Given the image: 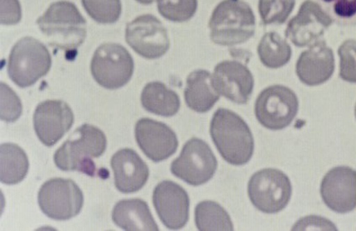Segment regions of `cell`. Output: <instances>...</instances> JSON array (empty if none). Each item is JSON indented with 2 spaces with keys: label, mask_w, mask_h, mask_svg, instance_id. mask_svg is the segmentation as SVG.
Masks as SVG:
<instances>
[{
  "label": "cell",
  "mask_w": 356,
  "mask_h": 231,
  "mask_svg": "<svg viewBox=\"0 0 356 231\" xmlns=\"http://www.w3.org/2000/svg\"><path fill=\"white\" fill-rule=\"evenodd\" d=\"M210 135L228 164L242 166L252 159L254 150L252 132L236 113L224 108L217 109L210 123Z\"/></svg>",
  "instance_id": "6da1fadb"
},
{
  "label": "cell",
  "mask_w": 356,
  "mask_h": 231,
  "mask_svg": "<svg viewBox=\"0 0 356 231\" xmlns=\"http://www.w3.org/2000/svg\"><path fill=\"white\" fill-rule=\"evenodd\" d=\"M115 184L123 193L138 192L148 181L149 171L147 164L132 149L119 150L111 158Z\"/></svg>",
  "instance_id": "d6986e66"
},
{
  "label": "cell",
  "mask_w": 356,
  "mask_h": 231,
  "mask_svg": "<svg viewBox=\"0 0 356 231\" xmlns=\"http://www.w3.org/2000/svg\"><path fill=\"white\" fill-rule=\"evenodd\" d=\"M112 220L124 230H159L147 202L140 198L124 200L117 202L113 209Z\"/></svg>",
  "instance_id": "ffe728a7"
},
{
  "label": "cell",
  "mask_w": 356,
  "mask_h": 231,
  "mask_svg": "<svg viewBox=\"0 0 356 231\" xmlns=\"http://www.w3.org/2000/svg\"><path fill=\"white\" fill-rule=\"evenodd\" d=\"M145 111L156 116L172 117L179 111L181 101L175 91L159 81L145 85L140 96Z\"/></svg>",
  "instance_id": "7402d4cb"
},
{
  "label": "cell",
  "mask_w": 356,
  "mask_h": 231,
  "mask_svg": "<svg viewBox=\"0 0 356 231\" xmlns=\"http://www.w3.org/2000/svg\"><path fill=\"white\" fill-rule=\"evenodd\" d=\"M136 140L141 151L154 163H160L175 154L177 136L168 125L149 118L137 121Z\"/></svg>",
  "instance_id": "e0dca14e"
},
{
  "label": "cell",
  "mask_w": 356,
  "mask_h": 231,
  "mask_svg": "<svg viewBox=\"0 0 356 231\" xmlns=\"http://www.w3.org/2000/svg\"><path fill=\"white\" fill-rule=\"evenodd\" d=\"M195 224L200 231H232L234 225L229 214L213 201H203L195 208Z\"/></svg>",
  "instance_id": "d4e9b609"
},
{
  "label": "cell",
  "mask_w": 356,
  "mask_h": 231,
  "mask_svg": "<svg viewBox=\"0 0 356 231\" xmlns=\"http://www.w3.org/2000/svg\"><path fill=\"white\" fill-rule=\"evenodd\" d=\"M51 56L38 39L26 36L12 47L8 61V74L19 88L32 86L49 72Z\"/></svg>",
  "instance_id": "5b68a950"
},
{
  "label": "cell",
  "mask_w": 356,
  "mask_h": 231,
  "mask_svg": "<svg viewBox=\"0 0 356 231\" xmlns=\"http://www.w3.org/2000/svg\"><path fill=\"white\" fill-rule=\"evenodd\" d=\"M293 187L289 177L276 168H265L254 173L248 184L250 202L265 214L281 212L289 205Z\"/></svg>",
  "instance_id": "8992f818"
},
{
  "label": "cell",
  "mask_w": 356,
  "mask_h": 231,
  "mask_svg": "<svg viewBox=\"0 0 356 231\" xmlns=\"http://www.w3.org/2000/svg\"><path fill=\"white\" fill-rule=\"evenodd\" d=\"M355 119H356V104H355Z\"/></svg>",
  "instance_id": "e575fe53"
},
{
  "label": "cell",
  "mask_w": 356,
  "mask_h": 231,
  "mask_svg": "<svg viewBox=\"0 0 356 231\" xmlns=\"http://www.w3.org/2000/svg\"><path fill=\"white\" fill-rule=\"evenodd\" d=\"M217 168L216 157L209 145L203 140L192 138L172 161L171 172L189 185L200 186L212 180Z\"/></svg>",
  "instance_id": "30bf717a"
},
{
  "label": "cell",
  "mask_w": 356,
  "mask_h": 231,
  "mask_svg": "<svg viewBox=\"0 0 356 231\" xmlns=\"http://www.w3.org/2000/svg\"><path fill=\"white\" fill-rule=\"evenodd\" d=\"M322 200L332 212L347 214L356 209V171L349 167L330 170L323 178Z\"/></svg>",
  "instance_id": "2e32d148"
},
{
  "label": "cell",
  "mask_w": 356,
  "mask_h": 231,
  "mask_svg": "<svg viewBox=\"0 0 356 231\" xmlns=\"http://www.w3.org/2000/svg\"><path fill=\"white\" fill-rule=\"evenodd\" d=\"M125 40L137 54L147 59L160 58L170 48L168 30L152 15H140L127 24Z\"/></svg>",
  "instance_id": "8fae6325"
},
{
  "label": "cell",
  "mask_w": 356,
  "mask_h": 231,
  "mask_svg": "<svg viewBox=\"0 0 356 231\" xmlns=\"http://www.w3.org/2000/svg\"><path fill=\"white\" fill-rule=\"evenodd\" d=\"M74 123V112L63 100L44 101L38 105L34 113L35 134L47 147L58 143Z\"/></svg>",
  "instance_id": "4fadbf2b"
},
{
  "label": "cell",
  "mask_w": 356,
  "mask_h": 231,
  "mask_svg": "<svg viewBox=\"0 0 356 231\" xmlns=\"http://www.w3.org/2000/svg\"><path fill=\"white\" fill-rule=\"evenodd\" d=\"M84 197L76 182L65 178H52L44 182L38 193V204L47 217L67 221L83 209Z\"/></svg>",
  "instance_id": "9c48e42d"
},
{
  "label": "cell",
  "mask_w": 356,
  "mask_h": 231,
  "mask_svg": "<svg viewBox=\"0 0 356 231\" xmlns=\"http://www.w3.org/2000/svg\"><path fill=\"white\" fill-rule=\"evenodd\" d=\"M325 10L341 26H356V0H321Z\"/></svg>",
  "instance_id": "f1b7e54d"
},
{
  "label": "cell",
  "mask_w": 356,
  "mask_h": 231,
  "mask_svg": "<svg viewBox=\"0 0 356 231\" xmlns=\"http://www.w3.org/2000/svg\"><path fill=\"white\" fill-rule=\"evenodd\" d=\"M106 148L104 133L95 125L84 124L56 152L55 164L64 172L78 171L95 177L97 168L92 158L102 156Z\"/></svg>",
  "instance_id": "3957f363"
},
{
  "label": "cell",
  "mask_w": 356,
  "mask_h": 231,
  "mask_svg": "<svg viewBox=\"0 0 356 231\" xmlns=\"http://www.w3.org/2000/svg\"><path fill=\"white\" fill-rule=\"evenodd\" d=\"M218 95L238 104H248L254 89L252 72L238 61H224L217 65L212 74Z\"/></svg>",
  "instance_id": "9a60e30c"
},
{
  "label": "cell",
  "mask_w": 356,
  "mask_h": 231,
  "mask_svg": "<svg viewBox=\"0 0 356 231\" xmlns=\"http://www.w3.org/2000/svg\"><path fill=\"white\" fill-rule=\"evenodd\" d=\"M334 22L321 6L313 0H306L298 15L287 24L285 36L295 46L305 47L317 42Z\"/></svg>",
  "instance_id": "7c38bea8"
},
{
  "label": "cell",
  "mask_w": 356,
  "mask_h": 231,
  "mask_svg": "<svg viewBox=\"0 0 356 231\" xmlns=\"http://www.w3.org/2000/svg\"><path fill=\"white\" fill-rule=\"evenodd\" d=\"M296 0H259V13L264 25H282L292 13Z\"/></svg>",
  "instance_id": "4316f807"
},
{
  "label": "cell",
  "mask_w": 356,
  "mask_h": 231,
  "mask_svg": "<svg viewBox=\"0 0 356 231\" xmlns=\"http://www.w3.org/2000/svg\"><path fill=\"white\" fill-rule=\"evenodd\" d=\"M299 108L298 96L282 85L267 87L257 97L254 115L263 127L280 131L292 124Z\"/></svg>",
  "instance_id": "ba28073f"
},
{
  "label": "cell",
  "mask_w": 356,
  "mask_h": 231,
  "mask_svg": "<svg viewBox=\"0 0 356 231\" xmlns=\"http://www.w3.org/2000/svg\"><path fill=\"white\" fill-rule=\"evenodd\" d=\"M256 25V16L248 3L224 0L209 19L210 38L220 46H236L252 38Z\"/></svg>",
  "instance_id": "277c9868"
},
{
  "label": "cell",
  "mask_w": 356,
  "mask_h": 231,
  "mask_svg": "<svg viewBox=\"0 0 356 231\" xmlns=\"http://www.w3.org/2000/svg\"><path fill=\"white\" fill-rule=\"evenodd\" d=\"M84 10L99 24H114L122 13L120 0H82Z\"/></svg>",
  "instance_id": "484cf974"
},
{
  "label": "cell",
  "mask_w": 356,
  "mask_h": 231,
  "mask_svg": "<svg viewBox=\"0 0 356 231\" xmlns=\"http://www.w3.org/2000/svg\"><path fill=\"white\" fill-rule=\"evenodd\" d=\"M333 50L325 40H317L299 56L296 72L298 79L307 86H318L330 80L334 72Z\"/></svg>",
  "instance_id": "ac0fdd59"
},
{
  "label": "cell",
  "mask_w": 356,
  "mask_h": 231,
  "mask_svg": "<svg viewBox=\"0 0 356 231\" xmlns=\"http://www.w3.org/2000/svg\"><path fill=\"white\" fill-rule=\"evenodd\" d=\"M29 159L22 148L14 143L0 145V181L7 185L17 184L29 171Z\"/></svg>",
  "instance_id": "603a6c76"
},
{
  "label": "cell",
  "mask_w": 356,
  "mask_h": 231,
  "mask_svg": "<svg viewBox=\"0 0 356 231\" xmlns=\"http://www.w3.org/2000/svg\"><path fill=\"white\" fill-rule=\"evenodd\" d=\"M259 58L268 68H280L289 63L292 48L277 32H268L263 36L257 48Z\"/></svg>",
  "instance_id": "cb8c5ba5"
},
{
  "label": "cell",
  "mask_w": 356,
  "mask_h": 231,
  "mask_svg": "<svg viewBox=\"0 0 356 231\" xmlns=\"http://www.w3.org/2000/svg\"><path fill=\"white\" fill-rule=\"evenodd\" d=\"M161 15L172 22L191 19L197 10V0H157Z\"/></svg>",
  "instance_id": "83f0119b"
},
{
  "label": "cell",
  "mask_w": 356,
  "mask_h": 231,
  "mask_svg": "<svg viewBox=\"0 0 356 231\" xmlns=\"http://www.w3.org/2000/svg\"><path fill=\"white\" fill-rule=\"evenodd\" d=\"M341 66L339 77L346 82L356 83V40H347L338 50Z\"/></svg>",
  "instance_id": "f546056e"
},
{
  "label": "cell",
  "mask_w": 356,
  "mask_h": 231,
  "mask_svg": "<svg viewBox=\"0 0 356 231\" xmlns=\"http://www.w3.org/2000/svg\"><path fill=\"white\" fill-rule=\"evenodd\" d=\"M2 25H15L22 19V6L19 0H1Z\"/></svg>",
  "instance_id": "d6a6232c"
},
{
  "label": "cell",
  "mask_w": 356,
  "mask_h": 231,
  "mask_svg": "<svg viewBox=\"0 0 356 231\" xmlns=\"http://www.w3.org/2000/svg\"><path fill=\"white\" fill-rule=\"evenodd\" d=\"M134 69L132 56L117 43L100 45L91 61L92 78L107 89H118L127 85L132 78Z\"/></svg>",
  "instance_id": "52a82bcc"
},
{
  "label": "cell",
  "mask_w": 356,
  "mask_h": 231,
  "mask_svg": "<svg viewBox=\"0 0 356 231\" xmlns=\"http://www.w3.org/2000/svg\"><path fill=\"white\" fill-rule=\"evenodd\" d=\"M152 200L160 220L167 228L177 230L187 225L190 198L180 185L168 180L159 182L154 189Z\"/></svg>",
  "instance_id": "5bb4252c"
},
{
  "label": "cell",
  "mask_w": 356,
  "mask_h": 231,
  "mask_svg": "<svg viewBox=\"0 0 356 231\" xmlns=\"http://www.w3.org/2000/svg\"><path fill=\"white\" fill-rule=\"evenodd\" d=\"M22 113V101L10 86L1 82V120L8 123L15 122Z\"/></svg>",
  "instance_id": "4dcf8cb0"
},
{
  "label": "cell",
  "mask_w": 356,
  "mask_h": 231,
  "mask_svg": "<svg viewBox=\"0 0 356 231\" xmlns=\"http://www.w3.org/2000/svg\"><path fill=\"white\" fill-rule=\"evenodd\" d=\"M220 98L213 84L212 74L207 70L198 69L187 78L184 90L186 104L197 113L210 111Z\"/></svg>",
  "instance_id": "44dd1931"
},
{
  "label": "cell",
  "mask_w": 356,
  "mask_h": 231,
  "mask_svg": "<svg viewBox=\"0 0 356 231\" xmlns=\"http://www.w3.org/2000/svg\"><path fill=\"white\" fill-rule=\"evenodd\" d=\"M293 230H337V227L327 218L319 216H307L301 218L293 227Z\"/></svg>",
  "instance_id": "1f68e13d"
},
{
  "label": "cell",
  "mask_w": 356,
  "mask_h": 231,
  "mask_svg": "<svg viewBox=\"0 0 356 231\" xmlns=\"http://www.w3.org/2000/svg\"><path fill=\"white\" fill-rule=\"evenodd\" d=\"M51 47L65 51H76L87 36V22L74 3L58 1L36 20Z\"/></svg>",
  "instance_id": "7a4b0ae2"
},
{
  "label": "cell",
  "mask_w": 356,
  "mask_h": 231,
  "mask_svg": "<svg viewBox=\"0 0 356 231\" xmlns=\"http://www.w3.org/2000/svg\"><path fill=\"white\" fill-rule=\"evenodd\" d=\"M136 1L141 3V5H152V3L157 1V0H136Z\"/></svg>",
  "instance_id": "836d02e7"
}]
</instances>
